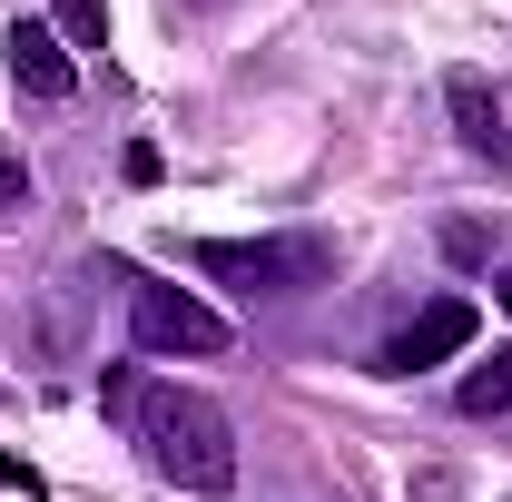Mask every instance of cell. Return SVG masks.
I'll return each mask as SVG.
<instances>
[{
    "label": "cell",
    "instance_id": "277c9868",
    "mask_svg": "<svg viewBox=\"0 0 512 502\" xmlns=\"http://www.w3.org/2000/svg\"><path fill=\"white\" fill-rule=\"evenodd\" d=\"M473 325H483V315L463 306V296H434V306H424L404 335H394V345H384V375H424V365L463 355V345H473Z\"/></svg>",
    "mask_w": 512,
    "mask_h": 502
},
{
    "label": "cell",
    "instance_id": "5b68a950",
    "mask_svg": "<svg viewBox=\"0 0 512 502\" xmlns=\"http://www.w3.org/2000/svg\"><path fill=\"white\" fill-rule=\"evenodd\" d=\"M10 79H20L30 99H69V89H79V60H69V40L50 20H20V30H10Z\"/></svg>",
    "mask_w": 512,
    "mask_h": 502
},
{
    "label": "cell",
    "instance_id": "8992f818",
    "mask_svg": "<svg viewBox=\"0 0 512 502\" xmlns=\"http://www.w3.org/2000/svg\"><path fill=\"white\" fill-rule=\"evenodd\" d=\"M444 109H453V138H463L473 158H493V168H512V128H503V109H493V89H483L473 69H453V79H444Z\"/></svg>",
    "mask_w": 512,
    "mask_h": 502
},
{
    "label": "cell",
    "instance_id": "30bf717a",
    "mask_svg": "<svg viewBox=\"0 0 512 502\" xmlns=\"http://www.w3.org/2000/svg\"><path fill=\"white\" fill-rule=\"evenodd\" d=\"M444 247H453V256H463V266H473V256L493 247V237H483V227H473V217H453V227H444Z\"/></svg>",
    "mask_w": 512,
    "mask_h": 502
},
{
    "label": "cell",
    "instance_id": "6da1fadb",
    "mask_svg": "<svg viewBox=\"0 0 512 502\" xmlns=\"http://www.w3.org/2000/svg\"><path fill=\"white\" fill-rule=\"evenodd\" d=\"M99 404L138 434V453H148L158 483H178V493H227L237 483V434H227V414L207 394L148 384V375H99Z\"/></svg>",
    "mask_w": 512,
    "mask_h": 502
},
{
    "label": "cell",
    "instance_id": "9c48e42d",
    "mask_svg": "<svg viewBox=\"0 0 512 502\" xmlns=\"http://www.w3.org/2000/svg\"><path fill=\"white\" fill-rule=\"evenodd\" d=\"M10 207H30V168H20V158H0V217H10Z\"/></svg>",
    "mask_w": 512,
    "mask_h": 502
},
{
    "label": "cell",
    "instance_id": "7a4b0ae2",
    "mask_svg": "<svg viewBox=\"0 0 512 502\" xmlns=\"http://www.w3.org/2000/svg\"><path fill=\"white\" fill-rule=\"evenodd\" d=\"M188 266L217 286H247V296H306V286H325L335 247L325 237H197Z\"/></svg>",
    "mask_w": 512,
    "mask_h": 502
},
{
    "label": "cell",
    "instance_id": "52a82bcc",
    "mask_svg": "<svg viewBox=\"0 0 512 502\" xmlns=\"http://www.w3.org/2000/svg\"><path fill=\"white\" fill-rule=\"evenodd\" d=\"M463 414H512V345H493V355L463 375Z\"/></svg>",
    "mask_w": 512,
    "mask_h": 502
},
{
    "label": "cell",
    "instance_id": "8fae6325",
    "mask_svg": "<svg viewBox=\"0 0 512 502\" xmlns=\"http://www.w3.org/2000/svg\"><path fill=\"white\" fill-rule=\"evenodd\" d=\"M493 296H503V315H512V266H503V276H493Z\"/></svg>",
    "mask_w": 512,
    "mask_h": 502
},
{
    "label": "cell",
    "instance_id": "3957f363",
    "mask_svg": "<svg viewBox=\"0 0 512 502\" xmlns=\"http://www.w3.org/2000/svg\"><path fill=\"white\" fill-rule=\"evenodd\" d=\"M128 335H138L148 355H227V315L197 306L188 286H158V276H128Z\"/></svg>",
    "mask_w": 512,
    "mask_h": 502
},
{
    "label": "cell",
    "instance_id": "ba28073f",
    "mask_svg": "<svg viewBox=\"0 0 512 502\" xmlns=\"http://www.w3.org/2000/svg\"><path fill=\"white\" fill-rule=\"evenodd\" d=\"M50 30H60L69 50H99L109 40V0H50Z\"/></svg>",
    "mask_w": 512,
    "mask_h": 502
}]
</instances>
